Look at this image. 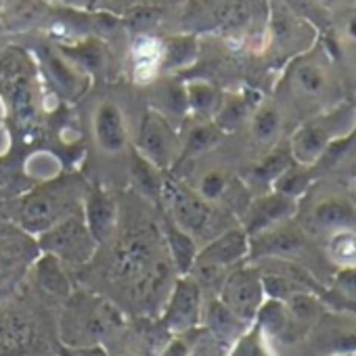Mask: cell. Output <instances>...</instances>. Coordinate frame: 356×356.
Returning a JSON list of instances; mask_svg holds the SVG:
<instances>
[{"label":"cell","instance_id":"cell-27","mask_svg":"<svg viewBox=\"0 0 356 356\" xmlns=\"http://www.w3.org/2000/svg\"><path fill=\"white\" fill-rule=\"evenodd\" d=\"M185 97H187V109H191L200 118H214L222 103L220 90L204 80L189 82L185 86Z\"/></svg>","mask_w":356,"mask_h":356},{"label":"cell","instance_id":"cell-17","mask_svg":"<svg viewBox=\"0 0 356 356\" xmlns=\"http://www.w3.org/2000/svg\"><path fill=\"white\" fill-rule=\"evenodd\" d=\"M296 212H298V202L283 197L275 191H266L250 200L248 208L243 210L241 227L250 237H254L275 225L296 218Z\"/></svg>","mask_w":356,"mask_h":356},{"label":"cell","instance_id":"cell-8","mask_svg":"<svg viewBox=\"0 0 356 356\" xmlns=\"http://www.w3.org/2000/svg\"><path fill=\"white\" fill-rule=\"evenodd\" d=\"M40 252L57 258L61 264L70 266H82L92 260L99 243L88 231L82 212H76L57 225H53L49 231L40 233L36 237Z\"/></svg>","mask_w":356,"mask_h":356},{"label":"cell","instance_id":"cell-1","mask_svg":"<svg viewBox=\"0 0 356 356\" xmlns=\"http://www.w3.org/2000/svg\"><path fill=\"white\" fill-rule=\"evenodd\" d=\"M279 90L285 105L300 115V122L346 101L333 57L323 42H314V47L289 61Z\"/></svg>","mask_w":356,"mask_h":356},{"label":"cell","instance_id":"cell-23","mask_svg":"<svg viewBox=\"0 0 356 356\" xmlns=\"http://www.w3.org/2000/svg\"><path fill=\"white\" fill-rule=\"evenodd\" d=\"M161 237L165 241L168 258H170L172 266L176 268V273L178 275H189V270H191V266L195 262V256L200 252V245L195 243V239L191 235H187L185 231H181L168 218L163 222Z\"/></svg>","mask_w":356,"mask_h":356},{"label":"cell","instance_id":"cell-32","mask_svg":"<svg viewBox=\"0 0 356 356\" xmlns=\"http://www.w3.org/2000/svg\"><path fill=\"white\" fill-rule=\"evenodd\" d=\"M229 356H273V352L264 333L256 325H252L239 339L233 341V346L229 348Z\"/></svg>","mask_w":356,"mask_h":356},{"label":"cell","instance_id":"cell-28","mask_svg":"<svg viewBox=\"0 0 356 356\" xmlns=\"http://www.w3.org/2000/svg\"><path fill=\"white\" fill-rule=\"evenodd\" d=\"M293 161V157H291V153H289V145H287V140H283V143H279V145H275L254 168H252V181L254 183H262V185H273V181L275 178L289 165Z\"/></svg>","mask_w":356,"mask_h":356},{"label":"cell","instance_id":"cell-16","mask_svg":"<svg viewBox=\"0 0 356 356\" xmlns=\"http://www.w3.org/2000/svg\"><path fill=\"white\" fill-rule=\"evenodd\" d=\"M308 335L327 356L356 354V314L323 312Z\"/></svg>","mask_w":356,"mask_h":356},{"label":"cell","instance_id":"cell-9","mask_svg":"<svg viewBox=\"0 0 356 356\" xmlns=\"http://www.w3.org/2000/svg\"><path fill=\"white\" fill-rule=\"evenodd\" d=\"M34 84L36 65L26 51L7 49L0 53V99L24 122L34 115Z\"/></svg>","mask_w":356,"mask_h":356},{"label":"cell","instance_id":"cell-34","mask_svg":"<svg viewBox=\"0 0 356 356\" xmlns=\"http://www.w3.org/2000/svg\"><path fill=\"white\" fill-rule=\"evenodd\" d=\"M335 26L346 40L356 42V5L354 7H341L337 13Z\"/></svg>","mask_w":356,"mask_h":356},{"label":"cell","instance_id":"cell-35","mask_svg":"<svg viewBox=\"0 0 356 356\" xmlns=\"http://www.w3.org/2000/svg\"><path fill=\"white\" fill-rule=\"evenodd\" d=\"M191 352V346L189 341L185 339V335H176L161 352V356H189Z\"/></svg>","mask_w":356,"mask_h":356},{"label":"cell","instance_id":"cell-26","mask_svg":"<svg viewBox=\"0 0 356 356\" xmlns=\"http://www.w3.org/2000/svg\"><path fill=\"white\" fill-rule=\"evenodd\" d=\"M325 256L337 268H356V229L335 231L325 237Z\"/></svg>","mask_w":356,"mask_h":356},{"label":"cell","instance_id":"cell-10","mask_svg":"<svg viewBox=\"0 0 356 356\" xmlns=\"http://www.w3.org/2000/svg\"><path fill=\"white\" fill-rule=\"evenodd\" d=\"M216 298L245 325H254L256 316L266 302L262 275L256 264H239L225 277Z\"/></svg>","mask_w":356,"mask_h":356},{"label":"cell","instance_id":"cell-14","mask_svg":"<svg viewBox=\"0 0 356 356\" xmlns=\"http://www.w3.org/2000/svg\"><path fill=\"white\" fill-rule=\"evenodd\" d=\"M308 243H310L308 233L300 227L296 218H291L250 237V258L252 260H262V258L296 260L300 254H304Z\"/></svg>","mask_w":356,"mask_h":356},{"label":"cell","instance_id":"cell-19","mask_svg":"<svg viewBox=\"0 0 356 356\" xmlns=\"http://www.w3.org/2000/svg\"><path fill=\"white\" fill-rule=\"evenodd\" d=\"M95 138H97V145L103 153L115 155V153H122L126 149L128 130H126L124 113L115 103L105 101L97 107V111H95Z\"/></svg>","mask_w":356,"mask_h":356},{"label":"cell","instance_id":"cell-20","mask_svg":"<svg viewBox=\"0 0 356 356\" xmlns=\"http://www.w3.org/2000/svg\"><path fill=\"white\" fill-rule=\"evenodd\" d=\"M202 323L208 327V331L225 346H233L235 339H239L248 327L252 325H245L243 321H239L216 296L206 300L204 304V316H202Z\"/></svg>","mask_w":356,"mask_h":356},{"label":"cell","instance_id":"cell-37","mask_svg":"<svg viewBox=\"0 0 356 356\" xmlns=\"http://www.w3.org/2000/svg\"><path fill=\"white\" fill-rule=\"evenodd\" d=\"M314 3H316V5H318L323 11H325V9L329 11V9H335V7H339V5H341V0H314Z\"/></svg>","mask_w":356,"mask_h":356},{"label":"cell","instance_id":"cell-7","mask_svg":"<svg viewBox=\"0 0 356 356\" xmlns=\"http://www.w3.org/2000/svg\"><path fill=\"white\" fill-rule=\"evenodd\" d=\"M70 306L63 316V339L67 348L101 346V337L109 335L122 325V312L107 300L76 302L67 298Z\"/></svg>","mask_w":356,"mask_h":356},{"label":"cell","instance_id":"cell-3","mask_svg":"<svg viewBox=\"0 0 356 356\" xmlns=\"http://www.w3.org/2000/svg\"><path fill=\"white\" fill-rule=\"evenodd\" d=\"M356 130V109L350 103H339L331 109L302 120L289 134L287 145L293 161L316 165L325 151L339 138Z\"/></svg>","mask_w":356,"mask_h":356},{"label":"cell","instance_id":"cell-12","mask_svg":"<svg viewBox=\"0 0 356 356\" xmlns=\"http://www.w3.org/2000/svg\"><path fill=\"white\" fill-rule=\"evenodd\" d=\"M138 155L153 168L168 170L183 155L181 138L174 132L172 124L159 111H147L138 126L136 136Z\"/></svg>","mask_w":356,"mask_h":356},{"label":"cell","instance_id":"cell-38","mask_svg":"<svg viewBox=\"0 0 356 356\" xmlns=\"http://www.w3.org/2000/svg\"><path fill=\"white\" fill-rule=\"evenodd\" d=\"M3 3H5V0H0V7H3Z\"/></svg>","mask_w":356,"mask_h":356},{"label":"cell","instance_id":"cell-13","mask_svg":"<svg viewBox=\"0 0 356 356\" xmlns=\"http://www.w3.org/2000/svg\"><path fill=\"white\" fill-rule=\"evenodd\" d=\"M40 245L24 229L7 227L0 233V289L15 285L38 260Z\"/></svg>","mask_w":356,"mask_h":356},{"label":"cell","instance_id":"cell-22","mask_svg":"<svg viewBox=\"0 0 356 356\" xmlns=\"http://www.w3.org/2000/svg\"><path fill=\"white\" fill-rule=\"evenodd\" d=\"M250 132L256 145L275 147L281 143L283 132V109L279 103H260L250 118Z\"/></svg>","mask_w":356,"mask_h":356},{"label":"cell","instance_id":"cell-33","mask_svg":"<svg viewBox=\"0 0 356 356\" xmlns=\"http://www.w3.org/2000/svg\"><path fill=\"white\" fill-rule=\"evenodd\" d=\"M195 40L193 38H172L165 49V63L168 65H185L195 57Z\"/></svg>","mask_w":356,"mask_h":356},{"label":"cell","instance_id":"cell-6","mask_svg":"<svg viewBox=\"0 0 356 356\" xmlns=\"http://www.w3.org/2000/svg\"><path fill=\"white\" fill-rule=\"evenodd\" d=\"M84 197L80 187L72 181L40 187L24 197L19 206V229L38 237L59 220L82 212Z\"/></svg>","mask_w":356,"mask_h":356},{"label":"cell","instance_id":"cell-36","mask_svg":"<svg viewBox=\"0 0 356 356\" xmlns=\"http://www.w3.org/2000/svg\"><path fill=\"white\" fill-rule=\"evenodd\" d=\"M63 356H109L103 346H84V348H67Z\"/></svg>","mask_w":356,"mask_h":356},{"label":"cell","instance_id":"cell-11","mask_svg":"<svg viewBox=\"0 0 356 356\" xmlns=\"http://www.w3.org/2000/svg\"><path fill=\"white\" fill-rule=\"evenodd\" d=\"M204 291L189 275H178L170 287V293L161 306V325L168 333L187 335L202 325L204 316Z\"/></svg>","mask_w":356,"mask_h":356},{"label":"cell","instance_id":"cell-31","mask_svg":"<svg viewBox=\"0 0 356 356\" xmlns=\"http://www.w3.org/2000/svg\"><path fill=\"white\" fill-rule=\"evenodd\" d=\"M233 183H231V178L225 174V172H220V170H210V172H206L202 178H200V185H197V193L204 197V200H208V202H212V204H220L222 200H227V195L233 191Z\"/></svg>","mask_w":356,"mask_h":356},{"label":"cell","instance_id":"cell-21","mask_svg":"<svg viewBox=\"0 0 356 356\" xmlns=\"http://www.w3.org/2000/svg\"><path fill=\"white\" fill-rule=\"evenodd\" d=\"M44 70L51 78V82L57 86V90L67 99H78L88 88V78L80 74L72 63H67L61 55L53 51L42 53Z\"/></svg>","mask_w":356,"mask_h":356},{"label":"cell","instance_id":"cell-2","mask_svg":"<svg viewBox=\"0 0 356 356\" xmlns=\"http://www.w3.org/2000/svg\"><path fill=\"white\" fill-rule=\"evenodd\" d=\"M157 195L165 208L168 220L191 235L200 248L235 225L225 220L227 214L220 210L218 204L204 200L197 191L183 187L174 178H163L159 183Z\"/></svg>","mask_w":356,"mask_h":356},{"label":"cell","instance_id":"cell-39","mask_svg":"<svg viewBox=\"0 0 356 356\" xmlns=\"http://www.w3.org/2000/svg\"><path fill=\"white\" fill-rule=\"evenodd\" d=\"M346 356H356V354H346Z\"/></svg>","mask_w":356,"mask_h":356},{"label":"cell","instance_id":"cell-24","mask_svg":"<svg viewBox=\"0 0 356 356\" xmlns=\"http://www.w3.org/2000/svg\"><path fill=\"white\" fill-rule=\"evenodd\" d=\"M316 183V168L314 165H304L298 161H291L270 185L268 191H275L283 197H289L293 202H300L310 187Z\"/></svg>","mask_w":356,"mask_h":356},{"label":"cell","instance_id":"cell-30","mask_svg":"<svg viewBox=\"0 0 356 356\" xmlns=\"http://www.w3.org/2000/svg\"><path fill=\"white\" fill-rule=\"evenodd\" d=\"M222 138V130L214 124V122H202L195 124L185 140H181L183 145V155H202L210 149H214Z\"/></svg>","mask_w":356,"mask_h":356},{"label":"cell","instance_id":"cell-25","mask_svg":"<svg viewBox=\"0 0 356 356\" xmlns=\"http://www.w3.org/2000/svg\"><path fill=\"white\" fill-rule=\"evenodd\" d=\"M32 268L36 273L38 285L47 293H51L55 298H70L72 296V279L65 270V264H61L57 258H53L49 254H40Z\"/></svg>","mask_w":356,"mask_h":356},{"label":"cell","instance_id":"cell-4","mask_svg":"<svg viewBox=\"0 0 356 356\" xmlns=\"http://www.w3.org/2000/svg\"><path fill=\"white\" fill-rule=\"evenodd\" d=\"M250 260V235L241 225H233L218 237L200 248L189 277L202 287V291L218 293L225 277L235 266Z\"/></svg>","mask_w":356,"mask_h":356},{"label":"cell","instance_id":"cell-5","mask_svg":"<svg viewBox=\"0 0 356 356\" xmlns=\"http://www.w3.org/2000/svg\"><path fill=\"white\" fill-rule=\"evenodd\" d=\"M296 220L310 239H325L335 231L356 229V202L335 187L321 189L318 183H314L298 202Z\"/></svg>","mask_w":356,"mask_h":356},{"label":"cell","instance_id":"cell-18","mask_svg":"<svg viewBox=\"0 0 356 356\" xmlns=\"http://www.w3.org/2000/svg\"><path fill=\"white\" fill-rule=\"evenodd\" d=\"M82 216H84V222H86L88 231L92 233V237L97 239L99 245L111 241L118 227H120L118 204L109 193H105L101 189H95L84 197Z\"/></svg>","mask_w":356,"mask_h":356},{"label":"cell","instance_id":"cell-29","mask_svg":"<svg viewBox=\"0 0 356 356\" xmlns=\"http://www.w3.org/2000/svg\"><path fill=\"white\" fill-rule=\"evenodd\" d=\"M260 103H252L248 97L243 95H231V97H222V103L214 115V124L227 132V130H233L237 128L239 124H243L245 120L252 118L254 109L258 107Z\"/></svg>","mask_w":356,"mask_h":356},{"label":"cell","instance_id":"cell-15","mask_svg":"<svg viewBox=\"0 0 356 356\" xmlns=\"http://www.w3.org/2000/svg\"><path fill=\"white\" fill-rule=\"evenodd\" d=\"M270 40L279 51H289L291 59L314 47L316 36L308 19L291 11L281 0H270Z\"/></svg>","mask_w":356,"mask_h":356}]
</instances>
